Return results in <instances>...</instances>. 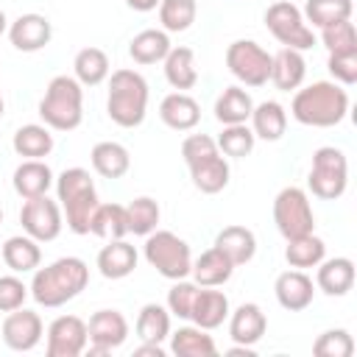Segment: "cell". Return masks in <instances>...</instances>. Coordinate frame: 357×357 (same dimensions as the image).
Masks as SVG:
<instances>
[{"instance_id":"ffe728a7","label":"cell","mask_w":357,"mask_h":357,"mask_svg":"<svg viewBox=\"0 0 357 357\" xmlns=\"http://www.w3.org/2000/svg\"><path fill=\"white\" fill-rule=\"evenodd\" d=\"M304 75H307V61H304L301 50L282 47L279 53L271 56V81L276 89H282V92L298 89L304 84Z\"/></svg>"},{"instance_id":"4dcf8cb0","label":"cell","mask_w":357,"mask_h":357,"mask_svg":"<svg viewBox=\"0 0 357 357\" xmlns=\"http://www.w3.org/2000/svg\"><path fill=\"white\" fill-rule=\"evenodd\" d=\"M170 39H167V31H156V28H145L139 31L131 42H128V56L137 61V64H156V61H165V56L170 53Z\"/></svg>"},{"instance_id":"e0dca14e","label":"cell","mask_w":357,"mask_h":357,"mask_svg":"<svg viewBox=\"0 0 357 357\" xmlns=\"http://www.w3.org/2000/svg\"><path fill=\"white\" fill-rule=\"evenodd\" d=\"M268 329V318L259 304L245 301L234 312H229V335L240 346H257Z\"/></svg>"},{"instance_id":"603a6c76","label":"cell","mask_w":357,"mask_h":357,"mask_svg":"<svg viewBox=\"0 0 357 357\" xmlns=\"http://www.w3.org/2000/svg\"><path fill=\"white\" fill-rule=\"evenodd\" d=\"M137 268V248L126 240H106L98 251V271L106 279H126Z\"/></svg>"},{"instance_id":"11a10c76","label":"cell","mask_w":357,"mask_h":357,"mask_svg":"<svg viewBox=\"0 0 357 357\" xmlns=\"http://www.w3.org/2000/svg\"><path fill=\"white\" fill-rule=\"evenodd\" d=\"M0 223H3V209H0Z\"/></svg>"},{"instance_id":"bcb514c9","label":"cell","mask_w":357,"mask_h":357,"mask_svg":"<svg viewBox=\"0 0 357 357\" xmlns=\"http://www.w3.org/2000/svg\"><path fill=\"white\" fill-rule=\"evenodd\" d=\"M326 70L332 73L335 84H343V86L357 84V50H349V53H329Z\"/></svg>"},{"instance_id":"74e56055","label":"cell","mask_w":357,"mask_h":357,"mask_svg":"<svg viewBox=\"0 0 357 357\" xmlns=\"http://www.w3.org/2000/svg\"><path fill=\"white\" fill-rule=\"evenodd\" d=\"M354 3L351 0H307L304 3V20L312 22V28H329L335 22L351 20Z\"/></svg>"},{"instance_id":"ee69618b","label":"cell","mask_w":357,"mask_h":357,"mask_svg":"<svg viewBox=\"0 0 357 357\" xmlns=\"http://www.w3.org/2000/svg\"><path fill=\"white\" fill-rule=\"evenodd\" d=\"M321 42L329 53H349V50H357V31L351 20H343L329 28H321Z\"/></svg>"},{"instance_id":"8d00e7d4","label":"cell","mask_w":357,"mask_h":357,"mask_svg":"<svg viewBox=\"0 0 357 357\" xmlns=\"http://www.w3.org/2000/svg\"><path fill=\"white\" fill-rule=\"evenodd\" d=\"M137 337L139 343H165L170 337V312L162 304H145L137 315Z\"/></svg>"},{"instance_id":"816d5d0a","label":"cell","mask_w":357,"mask_h":357,"mask_svg":"<svg viewBox=\"0 0 357 357\" xmlns=\"http://www.w3.org/2000/svg\"><path fill=\"white\" fill-rule=\"evenodd\" d=\"M226 354H229V357H254V346H240V343H234Z\"/></svg>"},{"instance_id":"9a60e30c","label":"cell","mask_w":357,"mask_h":357,"mask_svg":"<svg viewBox=\"0 0 357 357\" xmlns=\"http://www.w3.org/2000/svg\"><path fill=\"white\" fill-rule=\"evenodd\" d=\"M53 39V25L45 14H20L8 25V42L22 53H36Z\"/></svg>"},{"instance_id":"6da1fadb","label":"cell","mask_w":357,"mask_h":357,"mask_svg":"<svg viewBox=\"0 0 357 357\" xmlns=\"http://www.w3.org/2000/svg\"><path fill=\"white\" fill-rule=\"evenodd\" d=\"M89 284V268L84 259L78 257H61L45 268L33 271L31 287L28 293L33 296V301L39 307H61L67 301H73L75 296H81V290H86Z\"/></svg>"},{"instance_id":"d6a6232c","label":"cell","mask_w":357,"mask_h":357,"mask_svg":"<svg viewBox=\"0 0 357 357\" xmlns=\"http://www.w3.org/2000/svg\"><path fill=\"white\" fill-rule=\"evenodd\" d=\"M17 156H25V159H45L50 156L53 151V134L47 126H39V123H28V126H20L14 131V139H11Z\"/></svg>"},{"instance_id":"f35d334b","label":"cell","mask_w":357,"mask_h":357,"mask_svg":"<svg viewBox=\"0 0 357 357\" xmlns=\"http://www.w3.org/2000/svg\"><path fill=\"white\" fill-rule=\"evenodd\" d=\"M324 257H326V245H324V240L315 237L312 231L304 234V237H293V240H287L284 259H287L290 268H298V271H304V268H315Z\"/></svg>"},{"instance_id":"db71d44e","label":"cell","mask_w":357,"mask_h":357,"mask_svg":"<svg viewBox=\"0 0 357 357\" xmlns=\"http://www.w3.org/2000/svg\"><path fill=\"white\" fill-rule=\"evenodd\" d=\"M3 109H6V103H3V98H0V117H3Z\"/></svg>"},{"instance_id":"d590c367","label":"cell","mask_w":357,"mask_h":357,"mask_svg":"<svg viewBox=\"0 0 357 357\" xmlns=\"http://www.w3.org/2000/svg\"><path fill=\"white\" fill-rule=\"evenodd\" d=\"M73 70L81 86H98L109 78V56L100 47H84L75 53Z\"/></svg>"},{"instance_id":"5bb4252c","label":"cell","mask_w":357,"mask_h":357,"mask_svg":"<svg viewBox=\"0 0 357 357\" xmlns=\"http://www.w3.org/2000/svg\"><path fill=\"white\" fill-rule=\"evenodd\" d=\"M0 332H3V343L11 351H31V349L39 346V340L45 335V326H42L39 312L17 307L3 318V329Z\"/></svg>"},{"instance_id":"f1b7e54d","label":"cell","mask_w":357,"mask_h":357,"mask_svg":"<svg viewBox=\"0 0 357 357\" xmlns=\"http://www.w3.org/2000/svg\"><path fill=\"white\" fill-rule=\"evenodd\" d=\"M3 262L14 271V273H31L39 268L42 262V248L33 237L28 234H17V237H8L3 243Z\"/></svg>"},{"instance_id":"ab89813d","label":"cell","mask_w":357,"mask_h":357,"mask_svg":"<svg viewBox=\"0 0 357 357\" xmlns=\"http://www.w3.org/2000/svg\"><path fill=\"white\" fill-rule=\"evenodd\" d=\"M159 204L148 195H139L134 198L128 206H126V223H128V234H137V237H148L156 223H159Z\"/></svg>"},{"instance_id":"f5cc1de1","label":"cell","mask_w":357,"mask_h":357,"mask_svg":"<svg viewBox=\"0 0 357 357\" xmlns=\"http://www.w3.org/2000/svg\"><path fill=\"white\" fill-rule=\"evenodd\" d=\"M6 31H8V20H6V11L0 8V36H3Z\"/></svg>"},{"instance_id":"f6af8a7d","label":"cell","mask_w":357,"mask_h":357,"mask_svg":"<svg viewBox=\"0 0 357 357\" xmlns=\"http://www.w3.org/2000/svg\"><path fill=\"white\" fill-rule=\"evenodd\" d=\"M198 296V284L195 282H187V279H176L173 287L167 290V312L176 315V318H184L190 321V312H192V301Z\"/></svg>"},{"instance_id":"7a4b0ae2","label":"cell","mask_w":357,"mask_h":357,"mask_svg":"<svg viewBox=\"0 0 357 357\" xmlns=\"http://www.w3.org/2000/svg\"><path fill=\"white\" fill-rule=\"evenodd\" d=\"M290 114L301 126L332 128L349 114V92L335 81H312L310 86L296 89Z\"/></svg>"},{"instance_id":"4fadbf2b","label":"cell","mask_w":357,"mask_h":357,"mask_svg":"<svg viewBox=\"0 0 357 357\" xmlns=\"http://www.w3.org/2000/svg\"><path fill=\"white\" fill-rule=\"evenodd\" d=\"M89 337H86V324L78 315H59L47 326V357H78L84 354Z\"/></svg>"},{"instance_id":"7bdbcfd3","label":"cell","mask_w":357,"mask_h":357,"mask_svg":"<svg viewBox=\"0 0 357 357\" xmlns=\"http://www.w3.org/2000/svg\"><path fill=\"white\" fill-rule=\"evenodd\" d=\"M315 357H351L354 354V337L346 329H326L312 343Z\"/></svg>"},{"instance_id":"ac0fdd59","label":"cell","mask_w":357,"mask_h":357,"mask_svg":"<svg viewBox=\"0 0 357 357\" xmlns=\"http://www.w3.org/2000/svg\"><path fill=\"white\" fill-rule=\"evenodd\" d=\"M159 117L167 128L173 131H190L198 126L201 120V106L195 98H190L187 92H170L162 98L159 103Z\"/></svg>"},{"instance_id":"30bf717a","label":"cell","mask_w":357,"mask_h":357,"mask_svg":"<svg viewBox=\"0 0 357 357\" xmlns=\"http://www.w3.org/2000/svg\"><path fill=\"white\" fill-rule=\"evenodd\" d=\"M229 73L245 86H265L271 81V53L254 39H237L226 47Z\"/></svg>"},{"instance_id":"d6986e66","label":"cell","mask_w":357,"mask_h":357,"mask_svg":"<svg viewBox=\"0 0 357 357\" xmlns=\"http://www.w3.org/2000/svg\"><path fill=\"white\" fill-rule=\"evenodd\" d=\"M11 184H14V192L25 201L36 195H47V190L53 187V170L45 159H25L22 165H17Z\"/></svg>"},{"instance_id":"1f68e13d","label":"cell","mask_w":357,"mask_h":357,"mask_svg":"<svg viewBox=\"0 0 357 357\" xmlns=\"http://www.w3.org/2000/svg\"><path fill=\"white\" fill-rule=\"evenodd\" d=\"M251 109H254V100L243 86H226L215 100V117L220 126L248 123Z\"/></svg>"},{"instance_id":"3957f363","label":"cell","mask_w":357,"mask_h":357,"mask_svg":"<svg viewBox=\"0 0 357 357\" xmlns=\"http://www.w3.org/2000/svg\"><path fill=\"white\" fill-rule=\"evenodd\" d=\"M56 195H59V206H61V212L67 218L70 231L89 234V218H92L95 206L100 204L89 170H84V167H67L56 178Z\"/></svg>"},{"instance_id":"44dd1931","label":"cell","mask_w":357,"mask_h":357,"mask_svg":"<svg viewBox=\"0 0 357 357\" xmlns=\"http://www.w3.org/2000/svg\"><path fill=\"white\" fill-rule=\"evenodd\" d=\"M190 273H192V282H195L198 287H220V284H226V282L231 279L234 265L229 262V257H226L220 248L212 245V248H206L198 259H192Z\"/></svg>"},{"instance_id":"4316f807","label":"cell","mask_w":357,"mask_h":357,"mask_svg":"<svg viewBox=\"0 0 357 357\" xmlns=\"http://www.w3.org/2000/svg\"><path fill=\"white\" fill-rule=\"evenodd\" d=\"M165 78L176 92L192 89L198 84V67H195L192 47H170V53L165 56Z\"/></svg>"},{"instance_id":"83f0119b","label":"cell","mask_w":357,"mask_h":357,"mask_svg":"<svg viewBox=\"0 0 357 357\" xmlns=\"http://www.w3.org/2000/svg\"><path fill=\"white\" fill-rule=\"evenodd\" d=\"M92 159V170L103 178H123L131 167V156H128V148L120 145V142H98L89 153Z\"/></svg>"},{"instance_id":"f546056e","label":"cell","mask_w":357,"mask_h":357,"mask_svg":"<svg viewBox=\"0 0 357 357\" xmlns=\"http://www.w3.org/2000/svg\"><path fill=\"white\" fill-rule=\"evenodd\" d=\"M170 351L176 357H215L218 346L201 326H178L170 332Z\"/></svg>"},{"instance_id":"7c38bea8","label":"cell","mask_w":357,"mask_h":357,"mask_svg":"<svg viewBox=\"0 0 357 357\" xmlns=\"http://www.w3.org/2000/svg\"><path fill=\"white\" fill-rule=\"evenodd\" d=\"M86 349L89 354H109L112 349L123 346L128 337V321L117 310H98L86 324Z\"/></svg>"},{"instance_id":"484cf974","label":"cell","mask_w":357,"mask_h":357,"mask_svg":"<svg viewBox=\"0 0 357 357\" xmlns=\"http://www.w3.org/2000/svg\"><path fill=\"white\" fill-rule=\"evenodd\" d=\"M215 248H220L229 257V262L237 268V265H245V262L254 259V254H257V237L245 226H226V229L218 231Z\"/></svg>"},{"instance_id":"c3c4849f","label":"cell","mask_w":357,"mask_h":357,"mask_svg":"<svg viewBox=\"0 0 357 357\" xmlns=\"http://www.w3.org/2000/svg\"><path fill=\"white\" fill-rule=\"evenodd\" d=\"M28 298V287L17 276H0V312H11L22 307Z\"/></svg>"},{"instance_id":"d4e9b609","label":"cell","mask_w":357,"mask_h":357,"mask_svg":"<svg viewBox=\"0 0 357 357\" xmlns=\"http://www.w3.org/2000/svg\"><path fill=\"white\" fill-rule=\"evenodd\" d=\"M251 131H254V137H259V139H265V142H276V139H282L284 137V131H287V112H284V106L282 103H276V100H262V103H257L254 109H251Z\"/></svg>"},{"instance_id":"60d3db41","label":"cell","mask_w":357,"mask_h":357,"mask_svg":"<svg viewBox=\"0 0 357 357\" xmlns=\"http://www.w3.org/2000/svg\"><path fill=\"white\" fill-rule=\"evenodd\" d=\"M198 6L195 0H162L159 3V22L167 33H181L195 22Z\"/></svg>"},{"instance_id":"8992f818","label":"cell","mask_w":357,"mask_h":357,"mask_svg":"<svg viewBox=\"0 0 357 357\" xmlns=\"http://www.w3.org/2000/svg\"><path fill=\"white\" fill-rule=\"evenodd\" d=\"M145 262L165 279L176 282V279H187L190 276V268H192V254H190V245L173 234V231H159L153 229L148 237H145Z\"/></svg>"},{"instance_id":"8fae6325","label":"cell","mask_w":357,"mask_h":357,"mask_svg":"<svg viewBox=\"0 0 357 357\" xmlns=\"http://www.w3.org/2000/svg\"><path fill=\"white\" fill-rule=\"evenodd\" d=\"M20 223H22V231L36 243H50L61 234V226H64L61 206L47 195L28 198L20 209Z\"/></svg>"},{"instance_id":"9c48e42d","label":"cell","mask_w":357,"mask_h":357,"mask_svg":"<svg viewBox=\"0 0 357 357\" xmlns=\"http://www.w3.org/2000/svg\"><path fill=\"white\" fill-rule=\"evenodd\" d=\"M273 223L284 240L304 237L315 229V215L307 192L301 187H284L273 198Z\"/></svg>"},{"instance_id":"681fc988","label":"cell","mask_w":357,"mask_h":357,"mask_svg":"<svg viewBox=\"0 0 357 357\" xmlns=\"http://www.w3.org/2000/svg\"><path fill=\"white\" fill-rule=\"evenodd\" d=\"M134 357H165L162 343H139L134 349Z\"/></svg>"},{"instance_id":"cb8c5ba5","label":"cell","mask_w":357,"mask_h":357,"mask_svg":"<svg viewBox=\"0 0 357 357\" xmlns=\"http://www.w3.org/2000/svg\"><path fill=\"white\" fill-rule=\"evenodd\" d=\"M229 298L223 290H212V287H204L198 290L195 301H192V312H190V321L201 329H218L226 318H229Z\"/></svg>"},{"instance_id":"7402d4cb","label":"cell","mask_w":357,"mask_h":357,"mask_svg":"<svg viewBox=\"0 0 357 357\" xmlns=\"http://www.w3.org/2000/svg\"><path fill=\"white\" fill-rule=\"evenodd\" d=\"M315 273V284L326 296H346L354 287V262L349 257H335V259H321Z\"/></svg>"},{"instance_id":"f907efd6","label":"cell","mask_w":357,"mask_h":357,"mask_svg":"<svg viewBox=\"0 0 357 357\" xmlns=\"http://www.w3.org/2000/svg\"><path fill=\"white\" fill-rule=\"evenodd\" d=\"M159 3H162V0H126V6H128V8H134V11H139V14L159 8Z\"/></svg>"},{"instance_id":"836d02e7","label":"cell","mask_w":357,"mask_h":357,"mask_svg":"<svg viewBox=\"0 0 357 357\" xmlns=\"http://www.w3.org/2000/svg\"><path fill=\"white\" fill-rule=\"evenodd\" d=\"M89 234L100 240H123L128 234L126 206L123 204H98L89 218Z\"/></svg>"},{"instance_id":"7dc6e473","label":"cell","mask_w":357,"mask_h":357,"mask_svg":"<svg viewBox=\"0 0 357 357\" xmlns=\"http://www.w3.org/2000/svg\"><path fill=\"white\" fill-rule=\"evenodd\" d=\"M215 153H220V151H218V142L209 134H190L181 142V156H184L187 167H192V165H198V162H204Z\"/></svg>"},{"instance_id":"e575fe53","label":"cell","mask_w":357,"mask_h":357,"mask_svg":"<svg viewBox=\"0 0 357 357\" xmlns=\"http://www.w3.org/2000/svg\"><path fill=\"white\" fill-rule=\"evenodd\" d=\"M229 176H231L229 162L220 153H215V156H209V159H204V162H198V165L190 167V178H192L195 190H201L204 195L220 192L229 184Z\"/></svg>"},{"instance_id":"ba28073f","label":"cell","mask_w":357,"mask_h":357,"mask_svg":"<svg viewBox=\"0 0 357 357\" xmlns=\"http://www.w3.org/2000/svg\"><path fill=\"white\" fill-rule=\"evenodd\" d=\"M265 25L273 33V39L282 47H293V50H310L315 45V33L307 25L301 8H296L290 0H276L265 8Z\"/></svg>"},{"instance_id":"2e32d148","label":"cell","mask_w":357,"mask_h":357,"mask_svg":"<svg viewBox=\"0 0 357 357\" xmlns=\"http://www.w3.org/2000/svg\"><path fill=\"white\" fill-rule=\"evenodd\" d=\"M273 293H276V301H279L284 310L301 312V310H307V307L312 304L315 284H312V279H310L304 271L293 268V271H284V273L276 276Z\"/></svg>"},{"instance_id":"b9f144b4","label":"cell","mask_w":357,"mask_h":357,"mask_svg":"<svg viewBox=\"0 0 357 357\" xmlns=\"http://www.w3.org/2000/svg\"><path fill=\"white\" fill-rule=\"evenodd\" d=\"M215 142H218V151L223 156L243 159V156H248L254 151L257 137H254V131L245 123H234V126H223V131H220V137Z\"/></svg>"},{"instance_id":"277c9868","label":"cell","mask_w":357,"mask_h":357,"mask_svg":"<svg viewBox=\"0 0 357 357\" xmlns=\"http://www.w3.org/2000/svg\"><path fill=\"white\" fill-rule=\"evenodd\" d=\"M106 112L114 126L137 128L148 112V81L137 70H114L109 78Z\"/></svg>"},{"instance_id":"52a82bcc","label":"cell","mask_w":357,"mask_h":357,"mask_svg":"<svg viewBox=\"0 0 357 357\" xmlns=\"http://www.w3.org/2000/svg\"><path fill=\"white\" fill-rule=\"evenodd\" d=\"M307 184L312 190L315 198L324 201H335L346 192L349 184V162L346 153L335 145H324L312 153V167L307 176Z\"/></svg>"},{"instance_id":"5b68a950","label":"cell","mask_w":357,"mask_h":357,"mask_svg":"<svg viewBox=\"0 0 357 357\" xmlns=\"http://www.w3.org/2000/svg\"><path fill=\"white\" fill-rule=\"evenodd\" d=\"M39 117L53 131H73L84 120V86L75 75H56L39 100Z\"/></svg>"}]
</instances>
